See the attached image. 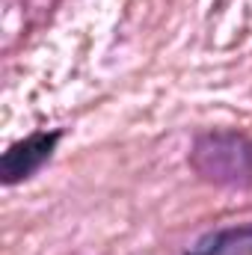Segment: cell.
Segmentation results:
<instances>
[{
	"mask_svg": "<svg viewBox=\"0 0 252 255\" xmlns=\"http://www.w3.org/2000/svg\"><path fill=\"white\" fill-rule=\"evenodd\" d=\"M190 166L208 184L252 187V139L238 130H208L193 142Z\"/></svg>",
	"mask_w": 252,
	"mask_h": 255,
	"instance_id": "1",
	"label": "cell"
},
{
	"mask_svg": "<svg viewBox=\"0 0 252 255\" xmlns=\"http://www.w3.org/2000/svg\"><path fill=\"white\" fill-rule=\"evenodd\" d=\"M60 142V133L51 130V133H30L27 139L9 145V151L0 157V175H3V184H18L24 178H30L45 160H51L54 148Z\"/></svg>",
	"mask_w": 252,
	"mask_h": 255,
	"instance_id": "2",
	"label": "cell"
},
{
	"mask_svg": "<svg viewBox=\"0 0 252 255\" xmlns=\"http://www.w3.org/2000/svg\"><path fill=\"white\" fill-rule=\"evenodd\" d=\"M187 255H252V226H235L214 232L196 244Z\"/></svg>",
	"mask_w": 252,
	"mask_h": 255,
	"instance_id": "3",
	"label": "cell"
}]
</instances>
